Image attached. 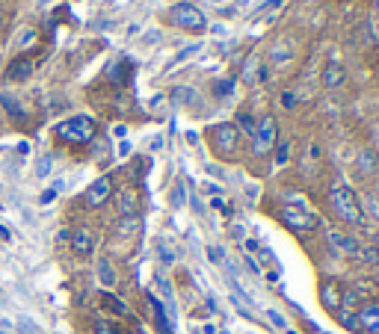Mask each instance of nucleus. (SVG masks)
I'll use <instances>...</instances> for the list:
<instances>
[{
    "label": "nucleus",
    "mask_w": 379,
    "mask_h": 334,
    "mask_svg": "<svg viewBox=\"0 0 379 334\" xmlns=\"http://www.w3.org/2000/svg\"><path fill=\"white\" fill-rule=\"evenodd\" d=\"M329 204H332V210H335V216H338L341 222H347V225H364L362 202H359V195H355L350 186H344V184L332 186Z\"/></svg>",
    "instance_id": "obj_1"
},
{
    "label": "nucleus",
    "mask_w": 379,
    "mask_h": 334,
    "mask_svg": "<svg viewBox=\"0 0 379 334\" xmlns=\"http://www.w3.org/2000/svg\"><path fill=\"white\" fill-rule=\"evenodd\" d=\"M240 137H243V133L237 130V125H231V121L208 130V142H210V148H214V154L219 160H234V157H237V154H240Z\"/></svg>",
    "instance_id": "obj_2"
},
{
    "label": "nucleus",
    "mask_w": 379,
    "mask_h": 334,
    "mask_svg": "<svg viewBox=\"0 0 379 334\" xmlns=\"http://www.w3.org/2000/svg\"><path fill=\"white\" fill-rule=\"evenodd\" d=\"M57 137L62 142H71V146H86L95 137V121L89 116H71L57 125Z\"/></svg>",
    "instance_id": "obj_3"
},
{
    "label": "nucleus",
    "mask_w": 379,
    "mask_h": 334,
    "mask_svg": "<svg viewBox=\"0 0 379 334\" xmlns=\"http://www.w3.org/2000/svg\"><path fill=\"white\" fill-rule=\"evenodd\" d=\"M278 142V128H276V118L273 116H264L258 121V128L252 133V154L255 157H267Z\"/></svg>",
    "instance_id": "obj_4"
},
{
    "label": "nucleus",
    "mask_w": 379,
    "mask_h": 334,
    "mask_svg": "<svg viewBox=\"0 0 379 334\" xmlns=\"http://www.w3.org/2000/svg\"><path fill=\"white\" fill-rule=\"evenodd\" d=\"M278 219L285 222L291 231H296V234H305V231H314L320 222H317V216L311 213V210H305V207H299V204H285L282 207V213H278Z\"/></svg>",
    "instance_id": "obj_5"
},
{
    "label": "nucleus",
    "mask_w": 379,
    "mask_h": 334,
    "mask_svg": "<svg viewBox=\"0 0 379 334\" xmlns=\"http://www.w3.org/2000/svg\"><path fill=\"white\" fill-rule=\"evenodd\" d=\"M169 24H175V27H181V30H193V33H199V30H205V15L199 12V9L193 6V3H175L172 9H169Z\"/></svg>",
    "instance_id": "obj_6"
},
{
    "label": "nucleus",
    "mask_w": 379,
    "mask_h": 334,
    "mask_svg": "<svg viewBox=\"0 0 379 334\" xmlns=\"http://www.w3.org/2000/svg\"><path fill=\"white\" fill-rule=\"evenodd\" d=\"M110 195H113V177L104 175V177H98V181L86 189L83 202H86V207H101V204H107Z\"/></svg>",
    "instance_id": "obj_7"
},
{
    "label": "nucleus",
    "mask_w": 379,
    "mask_h": 334,
    "mask_svg": "<svg viewBox=\"0 0 379 334\" xmlns=\"http://www.w3.org/2000/svg\"><path fill=\"white\" fill-rule=\"evenodd\" d=\"M69 240H71V252L77 258H89V254L95 252V234L89 228H77Z\"/></svg>",
    "instance_id": "obj_8"
},
{
    "label": "nucleus",
    "mask_w": 379,
    "mask_h": 334,
    "mask_svg": "<svg viewBox=\"0 0 379 334\" xmlns=\"http://www.w3.org/2000/svg\"><path fill=\"white\" fill-rule=\"evenodd\" d=\"M359 328L364 334H379V302H367L359 308Z\"/></svg>",
    "instance_id": "obj_9"
},
{
    "label": "nucleus",
    "mask_w": 379,
    "mask_h": 334,
    "mask_svg": "<svg viewBox=\"0 0 379 334\" xmlns=\"http://www.w3.org/2000/svg\"><path fill=\"white\" fill-rule=\"evenodd\" d=\"M320 302H323V308L326 310H332V314H338L341 310V287H338V281H320Z\"/></svg>",
    "instance_id": "obj_10"
},
{
    "label": "nucleus",
    "mask_w": 379,
    "mask_h": 334,
    "mask_svg": "<svg viewBox=\"0 0 379 334\" xmlns=\"http://www.w3.org/2000/svg\"><path fill=\"white\" fill-rule=\"evenodd\" d=\"M30 74H33V62L30 60H12L3 77L9 83H24V80H30Z\"/></svg>",
    "instance_id": "obj_11"
},
{
    "label": "nucleus",
    "mask_w": 379,
    "mask_h": 334,
    "mask_svg": "<svg viewBox=\"0 0 379 334\" xmlns=\"http://www.w3.org/2000/svg\"><path fill=\"white\" fill-rule=\"evenodd\" d=\"M376 169H379V157L371 148H362L359 154H355V172H359L362 177H371Z\"/></svg>",
    "instance_id": "obj_12"
},
{
    "label": "nucleus",
    "mask_w": 379,
    "mask_h": 334,
    "mask_svg": "<svg viewBox=\"0 0 379 334\" xmlns=\"http://www.w3.org/2000/svg\"><path fill=\"white\" fill-rule=\"evenodd\" d=\"M329 243H332V246H338L344 254H359L362 252V243L347 237V234H341V231H332L329 234Z\"/></svg>",
    "instance_id": "obj_13"
},
{
    "label": "nucleus",
    "mask_w": 379,
    "mask_h": 334,
    "mask_svg": "<svg viewBox=\"0 0 379 334\" xmlns=\"http://www.w3.org/2000/svg\"><path fill=\"white\" fill-rule=\"evenodd\" d=\"M119 213L125 216V219H133V216L140 213V198H137L133 189H125V193L119 195Z\"/></svg>",
    "instance_id": "obj_14"
},
{
    "label": "nucleus",
    "mask_w": 379,
    "mask_h": 334,
    "mask_svg": "<svg viewBox=\"0 0 379 334\" xmlns=\"http://www.w3.org/2000/svg\"><path fill=\"white\" fill-rule=\"evenodd\" d=\"M323 83H326V89H338L344 83V69L338 60H329L326 69H323Z\"/></svg>",
    "instance_id": "obj_15"
},
{
    "label": "nucleus",
    "mask_w": 379,
    "mask_h": 334,
    "mask_svg": "<svg viewBox=\"0 0 379 334\" xmlns=\"http://www.w3.org/2000/svg\"><path fill=\"white\" fill-rule=\"evenodd\" d=\"M0 104H3V109L18 121V125H24V121H27V113H24V107H21L18 98H12V95H0Z\"/></svg>",
    "instance_id": "obj_16"
},
{
    "label": "nucleus",
    "mask_w": 379,
    "mask_h": 334,
    "mask_svg": "<svg viewBox=\"0 0 379 334\" xmlns=\"http://www.w3.org/2000/svg\"><path fill=\"white\" fill-rule=\"evenodd\" d=\"M362 213L371 216L373 222H379V193H364V198H362Z\"/></svg>",
    "instance_id": "obj_17"
},
{
    "label": "nucleus",
    "mask_w": 379,
    "mask_h": 334,
    "mask_svg": "<svg viewBox=\"0 0 379 334\" xmlns=\"http://www.w3.org/2000/svg\"><path fill=\"white\" fill-rule=\"evenodd\" d=\"M98 278H101L104 287H113L116 284V272H113V263H110L107 258L98 261Z\"/></svg>",
    "instance_id": "obj_18"
},
{
    "label": "nucleus",
    "mask_w": 379,
    "mask_h": 334,
    "mask_svg": "<svg viewBox=\"0 0 379 334\" xmlns=\"http://www.w3.org/2000/svg\"><path fill=\"white\" fill-rule=\"evenodd\" d=\"M101 302H104L107 310H113L116 317H125V314H128V305L121 302V299H116L113 293H104V296H101Z\"/></svg>",
    "instance_id": "obj_19"
},
{
    "label": "nucleus",
    "mask_w": 379,
    "mask_h": 334,
    "mask_svg": "<svg viewBox=\"0 0 379 334\" xmlns=\"http://www.w3.org/2000/svg\"><path fill=\"white\" fill-rule=\"evenodd\" d=\"M255 128H258V121H255L249 113H237V130H240V133H246V137H252Z\"/></svg>",
    "instance_id": "obj_20"
},
{
    "label": "nucleus",
    "mask_w": 379,
    "mask_h": 334,
    "mask_svg": "<svg viewBox=\"0 0 379 334\" xmlns=\"http://www.w3.org/2000/svg\"><path fill=\"white\" fill-rule=\"evenodd\" d=\"M287 160H291V142L287 139L276 142V166H285Z\"/></svg>",
    "instance_id": "obj_21"
},
{
    "label": "nucleus",
    "mask_w": 379,
    "mask_h": 334,
    "mask_svg": "<svg viewBox=\"0 0 379 334\" xmlns=\"http://www.w3.org/2000/svg\"><path fill=\"white\" fill-rule=\"evenodd\" d=\"M359 258H362L364 263H371V266H379V246H362Z\"/></svg>",
    "instance_id": "obj_22"
},
{
    "label": "nucleus",
    "mask_w": 379,
    "mask_h": 334,
    "mask_svg": "<svg viewBox=\"0 0 379 334\" xmlns=\"http://www.w3.org/2000/svg\"><path fill=\"white\" fill-rule=\"evenodd\" d=\"M110 77H113L116 83H128V65L125 62H113V65H110Z\"/></svg>",
    "instance_id": "obj_23"
},
{
    "label": "nucleus",
    "mask_w": 379,
    "mask_h": 334,
    "mask_svg": "<svg viewBox=\"0 0 379 334\" xmlns=\"http://www.w3.org/2000/svg\"><path fill=\"white\" fill-rule=\"evenodd\" d=\"M172 98H175V101H196V92H193V89H175Z\"/></svg>",
    "instance_id": "obj_24"
},
{
    "label": "nucleus",
    "mask_w": 379,
    "mask_h": 334,
    "mask_svg": "<svg viewBox=\"0 0 379 334\" xmlns=\"http://www.w3.org/2000/svg\"><path fill=\"white\" fill-rule=\"evenodd\" d=\"M95 334H121V328L113 326V322H98V326H95Z\"/></svg>",
    "instance_id": "obj_25"
},
{
    "label": "nucleus",
    "mask_w": 379,
    "mask_h": 334,
    "mask_svg": "<svg viewBox=\"0 0 379 334\" xmlns=\"http://www.w3.org/2000/svg\"><path fill=\"white\" fill-rule=\"evenodd\" d=\"M48 172H51V157H48V154H44V157L39 160V169H36V175H39V177H48Z\"/></svg>",
    "instance_id": "obj_26"
},
{
    "label": "nucleus",
    "mask_w": 379,
    "mask_h": 334,
    "mask_svg": "<svg viewBox=\"0 0 379 334\" xmlns=\"http://www.w3.org/2000/svg\"><path fill=\"white\" fill-rule=\"evenodd\" d=\"M282 104H285L287 109H294V107H296V104H294V92H285V95H282Z\"/></svg>",
    "instance_id": "obj_27"
},
{
    "label": "nucleus",
    "mask_w": 379,
    "mask_h": 334,
    "mask_svg": "<svg viewBox=\"0 0 379 334\" xmlns=\"http://www.w3.org/2000/svg\"><path fill=\"white\" fill-rule=\"evenodd\" d=\"M30 39H33V30H21V39H18V42H21V44H27Z\"/></svg>",
    "instance_id": "obj_28"
},
{
    "label": "nucleus",
    "mask_w": 379,
    "mask_h": 334,
    "mask_svg": "<svg viewBox=\"0 0 379 334\" xmlns=\"http://www.w3.org/2000/svg\"><path fill=\"white\" fill-rule=\"evenodd\" d=\"M373 246H379V231L373 234Z\"/></svg>",
    "instance_id": "obj_29"
},
{
    "label": "nucleus",
    "mask_w": 379,
    "mask_h": 334,
    "mask_svg": "<svg viewBox=\"0 0 379 334\" xmlns=\"http://www.w3.org/2000/svg\"><path fill=\"white\" fill-rule=\"evenodd\" d=\"M376 9H379V0H376Z\"/></svg>",
    "instance_id": "obj_30"
}]
</instances>
